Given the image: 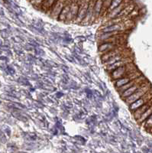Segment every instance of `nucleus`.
<instances>
[{"mask_svg": "<svg viewBox=\"0 0 152 153\" xmlns=\"http://www.w3.org/2000/svg\"><path fill=\"white\" fill-rule=\"evenodd\" d=\"M138 71L136 66L134 65L133 63H129L128 65H125L124 66L121 67V68H118L116 71L110 74V77L113 81L114 80L120 79L122 77H124L126 75L129 74L133 73V72Z\"/></svg>", "mask_w": 152, "mask_h": 153, "instance_id": "f257e3e1", "label": "nucleus"}, {"mask_svg": "<svg viewBox=\"0 0 152 153\" xmlns=\"http://www.w3.org/2000/svg\"><path fill=\"white\" fill-rule=\"evenodd\" d=\"M151 84L148 81L146 82V83H145L140 88H138L132 95H131L130 97H127L126 99H125V103L128 105L132 104L133 103H135V101L138 100V99H140L142 96L145 95L146 93L148 92V91H150V90H151Z\"/></svg>", "mask_w": 152, "mask_h": 153, "instance_id": "f03ea898", "label": "nucleus"}, {"mask_svg": "<svg viewBox=\"0 0 152 153\" xmlns=\"http://www.w3.org/2000/svg\"><path fill=\"white\" fill-rule=\"evenodd\" d=\"M142 75V73H141V72L138 70V71L133 72V73L126 75V76H124V77H122V78L118 79V80H114L115 87H116L117 89L120 88V87H123V86H125V84H128V83H129L130 81H131V80H135V79L141 76Z\"/></svg>", "mask_w": 152, "mask_h": 153, "instance_id": "7ed1b4c3", "label": "nucleus"}, {"mask_svg": "<svg viewBox=\"0 0 152 153\" xmlns=\"http://www.w3.org/2000/svg\"><path fill=\"white\" fill-rule=\"evenodd\" d=\"M152 99V89L150 90L148 93L145 94L144 96H142L140 99H138V100L135 101V103H133L132 104H131L129 106V109L132 113L134 111L138 109L141 106H144L145 104H146L147 103H148L149 101Z\"/></svg>", "mask_w": 152, "mask_h": 153, "instance_id": "20e7f679", "label": "nucleus"}, {"mask_svg": "<svg viewBox=\"0 0 152 153\" xmlns=\"http://www.w3.org/2000/svg\"><path fill=\"white\" fill-rule=\"evenodd\" d=\"M69 0H57L54 6L50 10V15L54 19H59V16L61 15L63 9Z\"/></svg>", "mask_w": 152, "mask_h": 153, "instance_id": "39448f33", "label": "nucleus"}, {"mask_svg": "<svg viewBox=\"0 0 152 153\" xmlns=\"http://www.w3.org/2000/svg\"><path fill=\"white\" fill-rule=\"evenodd\" d=\"M126 48L123 47V46H120V47H118L117 48L114 49V50L111 51H109V52L105 53V54H103L101 57V60L103 63L106 62L109 60H110L111 58H112L113 57L116 55H119V54H122L126 50Z\"/></svg>", "mask_w": 152, "mask_h": 153, "instance_id": "423d86ee", "label": "nucleus"}, {"mask_svg": "<svg viewBox=\"0 0 152 153\" xmlns=\"http://www.w3.org/2000/svg\"><path fill=\"white\" fill-rule=\"evenodd\" d=\"M132 61H133L132 57H127V58H125V59L122 60V61L115 63V64L110 65V66L105 67V69H106L108 72H109V74H111L112 72L116 71V69H118V68H121V67L124 66L125 65H128L129 63H132Z\"/></svg>", "mask_w": 152, "mask_h": 153, "instance_id": "0eeeda50", "label": "nucleus"}, {"mask_svg": "<svg viewBox=\"0 0 152 153\" xmlns=\"http://www.w3.org/2000/svg\"><path fill=\"white\" fill-rule=\"evenodd\" d=\"M151 106H152V99L149 101L148 103H147L146 104L144 105V106H141V107H139L138 109H137L135 111H134L133 113H132V115H133L135 120L137 121V120L140 118L142 115H143L145 112L147 111V110H148L149 108H150Z\"/></svg>", "mask_w": 152, "mask_h": 153, "instance_id": "6e6552de", "label": "nucleus"}, {"mask_svg": "<svg viewBox=\"0 0 152 153\" xmlns=\"http://www.w3.org/2000/svg\"><path fill=\"white\" fill-rule=\"evenodd\" d=\"M119 46L116 45V44L111 43V42H102L99 46V52L102 53V54H105V53L114 50V49L117 48Z\"/></svg>", "mask_w": 152, "mask_h": 153, "instance_id": "1a4fd4ad", "label": "nucleus"}, {"mask_svg": "<svg viewBox=\"0 0 152 153\" xmlns=\"http://www.w3.org/2000/svg\"><path fill=\"white\" fill-rule=\"evenodd\" d=\"M57 0H44L43 2L42 3L40 7L42 8V9L44 12H47L51 9V8L54 6V4L56 3Z\"/></svg>", "mask_w": 152, "mask_h": 153, "instance_id": "9d476101", "label": "nucleus"}, {"mask_svg": "<svg viewBox=\"0 0 152 153\" xmlns=\"http://www.w3.org/2000/svg\"><path fill=\"white\" fill-rule=\"evenodd\" d=\"M142 126L143 127L144 129H146L148 132H152V115L150 116L147 120H145V122L142 124Z\"/></svg>", "mask_w": 152, "mask_h": 153, "instance_id": "9b49d317", "label": "nucleus"}, {"mask_svg": "<svg viewBox=\"0 0 152 153\" xmlns=\"http://www.w3.org/2000/svg\"><path fill=\"white\" fill-rule=\"evenodd\" d=\"M123 2H124V0H112V3H111L110 7H109L108 12H110L111 11L114 10L115 9H116L117 7H119L120 5H122Z\"/></svg>", "mask_w": 152, "mask_h": 153, "instance_id": "f8f14e48", "label": "nucleus"}, {"mask_svg": "<svg viewBox=\"0 0 152 153\" xmlns=\"http://www.w3.org/2000/svg\"><path fill=\"white\" fill-rule=\"evenodd\" d=\"M151 133H152V132H151Z\"/></svg>", "mask_w": 152, "mask_h": 153, "instance_id": "ddd939ff", "label": "nucleus"}]
</instances>
